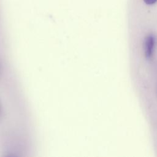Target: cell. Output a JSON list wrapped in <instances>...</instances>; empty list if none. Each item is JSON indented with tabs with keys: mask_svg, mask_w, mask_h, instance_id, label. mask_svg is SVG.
<instances>
[{
	"mask_svg": "<svg viewBox=\"0 0 157 157\" xmlns=\"http://www.w3.org/2000/svg\"><path fill=\"white\" fill-rule=\"evenodd\" d=\"M156 44V40L154 36L149 34L144 39V55L147 59H150L153 57Z\"/></svg>",
	"mask_w": 157,
	"mask_h": 157,
	"instance_id": "cell-1",
	"label": "cell"
},
{
	"mask_svg": "<svg viewBox=\"0 0 157 157\" xmlns=\"http://www.w3.org/2000/svg\"><path fill=\"white\" fill-rule=\"evenodd\" d=\"M143 1L146 4H148V5H152L155 4L157 2V0H143Z\"/></svg>",
	"mask_w": 157,
	"mask_h": 157,
	"instance_id": "cell-2",
	"label": "cell"
},
{
	"mask_svg": "<svg viewBox=\"0 0 157 157\" xmlns=\"http://www.w3.org/2000/svg\"><path fill=\"white\" fill-rule=\"evenodd\" d=\"M0 122H1V123H2V122H1V121H0Z\"/></svg>",
	"mask_w": 157,
	"mask_h": 157,
	"instance_id": "cell-3",
	"label": "cell"
}]
</instances>
